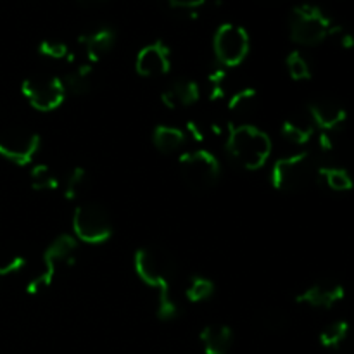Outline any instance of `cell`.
<instances>
[{
	"label": "cell",
	"instance_id": "19",
	"mask_svg": "<svg viewBox=\"0 0 354 354\" xmlns=\"http://www.w3.org/2000/svg\"><path fill=\"white\" fill-rule=\"evenodd\" d=\"M187 140V133L180 128L168 127V124H158L152 131V142H154L156 149L165 154H171V152L178 151Z\"/></svg>",
	"mask_w": 354,
	"mask_h": 354
},
{
	"label": "cell",
	"instance_id": "1",
	"mask_svg": "<svg viewBox=\"0 0 354 354\" xmlns=\"http://www.w3.org/2000/svg\"><path fill=\"white\" fill-rule=\"evenodd\" d=\"M135 272L138 279L149 287L158 290V318L173 320L178 317V304L171 296L173 282L176 280V261L166 249L156 245H145L135 252Z\"/></svg>",
	"mask_w": 354,
	"mask_h": 354
},
{
	"label": "cell",
	"instance_id": "28",
	"mask_svg": "<svg viewBox=\"0 0 354 354\" xmlns=\"http://www.w3.org/2000/svg\"><path fill=\"white\" fill-rule=\"evenodd\" d=\"M38 52L45 57L50 59H69L73 61V55L69 54L68 45L59 40H41L38 45Z\"/></svg>",
	"mask_w": 354,
	"mask_h": 354
},
{
	"label": "cell",
	"instance_id": "13",
	"mask_svg": "<svg viewBox=\"0 0 354 354\" xmlns=\"http://www.w3.org/2000/svg\"><path fill=\"white\" fill-rule=\"evenodd\" d=\"M344 297L346 290L341 283L334 282V280H320V282H315L313 286L304 289L301 294H297L296 301L304 306L328 310Z\"/></svg>",
	"mask_w": 354,
	"mask_h": 354
},
{
	"label": "cell",
	"instance_id": "25",
	"mask_svg": "<svg viewBox=\"0 0 354 354\" xmlns=\"http://www.w3.org/2000/svg\"><path fill=\"white\" fill-rule=\"evenodd\" d=\"M214 294V283L207 277L194 275L187 287V299L192 303H203L207 301Z\"/></svg>",
	"mask_w": 354,
	"mask_h": 354
},
{
	"label": "cell",
	"instance_id": "32",
	"mask_svg": "<svg viewBox=\"0 0 354 354\" xmlns=\"http://www.w3.org/2000/svg\"><path fill=\"white\" fill-rule=\"evenodd\" d=\"M169 7L176 10H185V12H192V10L199 9L201 6L206 3V0H166Z\"/></svg>",
	"mask_w": 354,
	"mask_h": 354
},
{
	"label": "cell",
	"instance_id": "30",
	"mask_svg": "<svg viewBox=\"0 0 354 354\" xmlns=\"http://www.w3.org/2000/svg\"><path fill=\"white\" fill-rule=\"evenodd\" d=\"M24 266H26V259H24L23 256H16V258L9 259L7 263L0 265V286H2L9 277L17 275Z\"/></svg>",
	"mask_w": 354,
	"mask_h": 354
},
{
	"label": "cell",
	"instance_id": "2",
	"mask_svg": "<svg viewBox=\"0 0 354 354\" xmlns=\"http://www.w3.org/2000/svg\"><path fill=\"white\" fill-rule=\"evenodd\" d=\"M227 149L232 158L245 169H259L266 165L272 154V138L268 133L252 124L230 127Z\"/></svg>",
	"mask_w": 354,
	"mask_h": 354
},
{
	"label": "cell",
	"instance_id": "14",
	"mask_svg": "<svg viewBox=\"0 0 354 354\" xmlns=\"http://www.w3.org/2000/svg\"><path fill=\"white\" fill-rule=\"evenodd\" d=\"M201 88L194 80L176 78L162 90L161 100L168 109H178V107H189L199 100Z\"/></svg>",
	"mask_w": 354,
	"mask_h": 354
},
{
	"label": "cell",
	"instance_id": "33",
	"mask_svg": "<svg viewBox=\"0 0 354 354\" xmlns=\"http://www.w3.org/2000/svg\"><path fill=\"white\" fill-rule=\"evenodd\" d=\"M187 131H189V133L192 135L197 142L204 140V131L197 127L196 121H189V123H187Z\"/></svg>",
	"mask_w": 354,
	"mask_h": 354
},
{
	"label": "cell",
	"instance_id": "12",
	"mask_svg": "<svg viewBox=\"0 0 354 354\" xmlns=\"http://www.w3.org/2000/svg\"><path fill=\"white\" fill-rule=\"evenodd\" d=\"M169 68H171L169 48L159 40L145 45L135 59V69L144 78H156V76L166 75Z\"/></svg>",
	"mask_w": 354,
	"mask_h": 354
},
{
	"label": "cell",
	"instance_id": "5",
	"mask_svg": "<svg viewBox=\"0 0 354 354\" xmlns=\"http://www.w3.org/2000/svg\"><path fill=\"white\" fill-rule=\"evenodd\" d=\"M78 244H76V239L71 237L68 234H61L50 242L47 249L44 252V270L38 277L30 280V283L26 286V292L30 296H38L44 290H47L48 287L54 282L55 275H57V270L61 268V265L64 263H71L75 259V252Z\"/></svg>",
	"mask_w": 354,
	"mask_h": 354
},
{
	"label": "cell",
	"instance_id": "24",
	"mask_svg": "<svg viewBox=\"0 0 354 354\" xmlns=\"http://www.w3.org/2000/svg\"><path fill=\"white\" fill-rule=\"evenodd\" d=\"M88 187V173L83 166H76L73 168V171L69 173L68 180H66L64 187V197L68 201L78 199L80 196H83V192Z\"/></svg>",
	"mask_w": 354,
	"mask_h": 354
},
{
	"label": "cell",
	"instance_id": "21",
	"mask_svg": "<svg viewBox=\"0 0 354 354\" xmlns=\"http://www.w3.org/2000/svg\"><path fill=\"white\" fill-rule=\"evenodd\" d=\"M349 330H351V327L346 320L334 322L320 332V344L325 349H339L348 341Z\"/></svg>",
	"mask_w": 354,
	"mask_h": 354
},
{
	"label": "cell",
	"instance_id": "16",
	"mask_svg": "<svg viewBox=\"0 0 354 354\" xmlns=\"http://www.w3.org/2000/svg\"><path fill=\"white\" fill-rule=\"evenodd\" d=\"M201 342L206 354H230L234 344V332L228 325L213 324L207 325L201 332Z\"/></svg>",
	"mask_w": 354,
	"mask_h": 354
},
{
	"label": "cell",
	"instance_id": "18",
	"mask_svg": "<svg viewBox=\"0 0 354 354\" xmlns=\"http://www.w3.org/2000/svg\"><path fill=\"white\" fill-rule=\"evenodd\" d=\"M64 83L66 92L73 95H88L95 88V73H93L92 64H82L73 71L66 73L64 78H61Z\"/></svg>",
	"mask_w": 354,
	"mask_h": 354
},
{
	"label": "cell",
	"instance_id": "34",
	"mask_svg": "<svg viewBox=\"0 0 354 354\" xmlns=\"http://www.w3.org/2000/svg\"><path fill=\"white\" fill-rule=\"evenodd\" d=\"M76 2L83 7H90V6H93V3L99 2V0H76Z\"/></svg>",
	"mask_w": 354,
	"mask_h": 354
},
{
	"label": "cell",
	"instance_id": "6",
	"mask_svg": "<svg viewBox=\"0 0 354 354\" xmlns=\"http://www.w3.org/2000/svg\"><path fill=\"white\" fill-rule=\"evenodd\" d=\"M73 232L85 244H104L113 235L109 211L97 203L82 204L73 213Z\"/></svg>",
	"mask_w": 354,
	"mask_h": 354
},
{
	"label": "cell",
	"instance_id": "3",
	"mask_svg": "<svg viewBox=\"0 0 354 354\" xmlns=\"http://www.w3.org/2000/svg\"><path fill=\"white\" fill-rule=\"evenodd\" d=\"M318 168L320 166L311 152H297L273 165L272 183L280 192H297L317 176Z\"/></svg>",
	"mask_w": 354,
	"mask_h": 354
},
{
	"label": "cell",
	"instance_id": "9",
	"mask_svg": "<svg viewBox=\"0 0 354 354\" xmlns=\"http://www.w3.org/2000/svg\"><path fill=\"white\" fill-rule=\"evenodd\" d=\"M214 55L223 68L239 66L249 54V35L242 26L225 23L214 33Z\"/></svg>",
	"mask_w": 354,
	"mask_h": 354
},
{
	"label": "cell",
	"instance_id": "8",
	"mask_svg": "<svg viewBox=\"0 0 354 354\" xmlns=\"http://www.w3.org/2000/svg\"><path fill=\"white\" fill-rule=\"evenodd\" d=\"M24 99L31 107L41 113L55 111L62 106L66 99V88L61 78L50 75L30 76L21 85Z\"/></svg>",
	"mask_w": 354,
	"mask_h": 354
},
{
	"label": "cell",
	"instance_id": "26",
	"mask_svg": "<svg viewBox=\"0 0 354 354\" xmlns=\"http://www.w3.org/2000/svg\"><path fill=\"white\" fill-rule=\"evenodd\" d=\"M259 328L266 332H280L287 325V315L279 308H266L256 317Z\"/></svg>",
	"mask_w": 354,
	"mask_h": 354
},
{
	"label": "cell",
	"instance_id": "4",
	"mask_svg": "<svg viewBox=\"0 0 354 354\" xmlns=\"http://www.w3.org/2000/svg\"><path fill=\"white\" fill-rule=\"evenodd\" d=\"M332 26L334 23L330 17L317 6L303 3V6L294 7L290 12V38L299 45L313 47V45L322 44L328 38Z\"/></svg>",
	"mask_w": 354,
	"mask_h": 354
},
{
	"label": "cell",
	"instance_id": "7",
	"mask_svg": "<svg viewBox=\"0 0 354 354\" xmlns=\"http://www.w3.org/2000/svg\"><path fill=\"white\" fill-rule=\"evenodd\" d=\"M178 168L183 180L194 189H209L218 182L221 173L216 156L204 149L183 152L178 159Z\"/></svg>",
	"mask_w": 354,
	"mask_h": 354
},
{
	"label": "cell",
	"instance_id": "29",
	"mask_svg": "<svg viewBox=\"0 0 354 354\" xmlns=\"http://www.w3.org/2000/svg\"><path fill=\"white\" fill-rule=\"evenodd\" d=\"M211 85V100L221 99L225 95V80H227V71L223 66H214L207 75Z\"/></svg>",
	"mask_w": 354,
	"mask_h": 354
},
{
	"label": "cell",
	"instance_id": "27",
	"mask_svg": "<svg viewBox=\"0 0 354 354\" xmlns=\"http://www.w3.org/2000/svg\"><path fill=\"white\" fill-rule=\"evenodd\" d=\"M286 64H287V71H289L290 78L294 82H304V80H310L311 78V68H310V62L306 61L301 52L294 50L287 55L286 59Z\"/></svg>",
	"mask_w": 354,
	"mask_h": 354
},
{
	"label": "cell",
	"instance_id": "11",
	"mask_svg": "<svg viewBox=\"0 0 354 354\" xmlns=\"http://www.w3.org/2000/svg\"><path fill=\"white\" fill-rule=\"evenodd\" d=\"M308 114L313 120L315 127L327 131V133L339 130L346 123V120H348V111H346V107L339 100L330 99V97L315 99L308 106Z\"/></svg>",
	"mask_w": 354,
	"mask_h": 354
},
{
	"label": "cell",
	"instance_id": "31",
	"mask_svg": "<svg viewBox=\"0 0 354 354\" xmlns=\"http://www.w3.org/2000/svg\"><path fill=\"white\" fill-rule=\"evenodd\" d=\"M328 38H334L342 48H353L354 47V35L351 31L346 30L344 26H339V24H334L330 30V35Z\"/></svg>",
	"mask_w": 354,
	"mask_h": 354
},
{
	"label": "cell",
	"instance_id": "22",
	"mask_svg": "<svg viewBox=\"0 0 354 354\" xmlns=\"http://www.w3.org/2000/svg\"><path fill=\"white\" fill-rule=\"evenodd\" d=\"M30 182L38 192H52L59 187L57 175L47 165H35L30 171Z\"/></svg>",
	"mask_w": 354,
	"mask_h": 354
},
{
	"label": "cell",
	"instance_id": "10",
	"mask_svg": "<svg viewBox=\"0 0 354 354\" xmlns=\"http://www.w3.org/2000/svg\"><path fill=\"white\" fill-rule=\"evenodd\" d=\"M38 149H40V135L35 131L14 128L0 135V156L17 166L33 162Z\"/></svg>",
	"mask_w": 354,
	"mask_h": 354
},
{
	"label": "cell",
	"instance_id": "17",
	"mask_svg": "<svg viewBox=\"0 0 354 354\" xmlns=\"http://www.w3.org/2000/svg\"><path fill=\"white\" fill-rule=\"evenodd\" d=\"M315 130H317V127H315L313 120L308 113L292 114L282 123L283 138L296 145L308 144L315 135Z\"/></svg>",
	"mask_w": 354,
	"mask_h": 354
},
{
	"label": "cell",
	"instance_id": "15",
	"mask_svg": "<svg viewBox=\"0 0 354 354\" xmlns=\"http://www.w3.org/2000/svg\"><path fill=\"white\" fill-rule=\"evenodd\" d=\"M80 44L85 47L86 57L90 62H97L109 54L113 50L114 44H116V33L111 28H99L95 31L82 35L80 37Z\"/></svg>",
	"mask_w": 354,
	"mask_h": 354
},
{
	"label": "cell",
	"instance_id": "20",
	"mask_svg": "<svg viewBox=\"0 0 354 354\" xmlns=\"http://www.w3.org/2000/svg\"><path fill=\"white\" fill-rule=\"evenodd\" d=\"M317 176L334 192H349L354 187L351 173L341 166H320Z\"/></svg>",
	"mask_w": 354,
	"mask_h": 354
},
{
	"label": "cell",
	"instance_id": "23",
	"mask_svg": "<svg viewBox=\"0 0 354 354\" xmlns=\"http://www.w3.org/2000/svg\"><path fill=\"white\" fill-rule=\"evenodd\" d=\"M258 102V90L254 86H245V88L239 90L228 100V109L234 114L239 116H244L249 111H252V107Z\"/></svg>",
	"mask_w": 354,
	"mask_h": 354
}]
</instances>
